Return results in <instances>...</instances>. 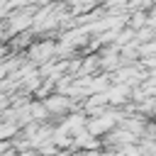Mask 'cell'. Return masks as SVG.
Segmentation results:
<instances>
[{"label": "cell", "mask_w": 156, "mask_h": 156, "mask_svg": "<svg viewBox=\"0 0 156 156\" xmlns=\"http://www.w3.org/2000/svg\"><path fill=\"white\" fill-rule=\"evenodd\" d=\"M56 49H58V46H56L51 39H41V41H34V44L27 49V56L32 58V63H44V61L54 58Z\"/></svg>", "instance_id": "6da1fadb"}, {"label": "cell", "mask_w": 156, "mask_h": 156, "mask_svg": "<svg viewBox=\"0 0 156 156\" xmlns=\"http://www.w3.org/2000/svg\"><path fill=\"white\" fill-rule=\"evenodd\" d=\"M44 107H46V112L49 115H63L68 107H71V100L66 98V95H61V93H56V95H49V98H44Z\"/></svg>", "instance_id": "7a4b0ae2"}, {"label": "cell", "mask_w": 156, "mask_h": 156, "mask_svg": "<svg viewBox=\"0 0 156 156\" xmlns=\"http://www.w3.org/2000/svg\"><path fill=\"white\" fill-rule=\"evenodd\" d=\"M17 156H39V151L37 149H27V151H20Z\"/></svg>", "instance_id": "3957f363"}]
</instances>
